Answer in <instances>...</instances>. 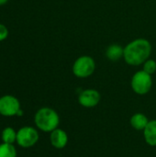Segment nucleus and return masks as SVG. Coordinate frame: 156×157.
<instances>
[{"instance_id":"f257e3e1","label":"nucleus","mask_w":156,"mask_h":157,"mask_svg":"<svg viewBox=\"0 0 156 157\" xmlns=\"http://www.w3.org/2000/svg\"><path fill=\"white\" fill-rule=\"evenodd\" d=\"M151 53V42L144 38H138L130 41L124 47L123 59L131 66H139L150 58Z\"/></svg>"},{"instance_id":"f03ea898","label":"nucleus","mask_w":156,"mask_h":157,"mask_svg":"<svg viewBox=\"0 0 156 157\" xmlns=\"http://www.w3.org/2000/svg\"><path fill=\"white\" fill-rule=\"evenodd\" d=\"M34 121L38 129L44 132H51L58 128L60 117L54 109L44 107L36 112Z\"/></svg>"},{"instance_id":"7ed1b4c3","label":"nucleus","mask_w":156,"mask_h":157,"mask_svg":"<svg viewBox=\"0 0 156 157\" xmlns=\"http://www.w3.org/2000/svg\"><path fill=\"white\" fill-rule=\"evenodd\" d=\"M97 68L96 61L89 55L79 56L74 63L72 71L74 76L78 78H87L91 76Z\"/></svg>"},{"instance_id":"20e7f679","label":"nucleus","mask_w":156,"mask_h":157,"mask_svg":"<svg viewBox=\"0 0 156 157\" xmlns=\"http://www.w3.org/2000/svg\"><path fill=\"white\" fill-rule=\"evenodd\" d=\"M131 86L137 95L143 96L148 94L153 86V77L143 70L137 71L131 77Z\"/></svg>"},{"instance_id":"39448f33","label":"nucleus","mask_w":156,"mask_h":157,"mask_svg":"<svg viewBox=\"0 0 156 157\" xmlns=\"http://www.w3.org/2000/svg\"><path fill=\"white\" fill-rule=\"evenodd\" d=\"M39 141V133L33 127L26 126L19 129L17 132V143L23 148L32 147Z\"/></svg>"},{"instance_id":"423d86ee","label":"nucleus","mask_w":156,"mask_h":157,"mask_svg":"<svg viewBox=\"0 0 156 157\" xmlns=\"http://www.w3.org/2000/svg\"><path fill=\"white\" fill-rule=\"evenodd\" d=\"M21 109L20 103L14 96L6 95L0 98V114L5 117L17 116Z\"/></svg>"},{"instance_id":"0eeeda50","label":"nucleus","mask_w":156,"mask_h":157,"mask_svg":"<svg viewBox=\"0 0 156 157\" xmlns=\"http://www.w3.org/2000/svg\"><path fill=\"white\" fill-rule=\"evenodd\" d=\"M100 99H101L100 93L94 88L85 89L78 96V103L82 107L86 109L97 107L100 102Z\"/></svg>"},{"instance_id":"6e6552de","label":"nucleus","mask_w":156,"mask_h":157,"mask_svg":"<svg viewBox=\"0 0 156 157\" xmlns=\"http://www.w3.org/2000/svg\"><path fill=\"white\" fill-rule=\"evenodd\" d=\"M50 141L54 148L63 149L68 144V134L65 131L57 128L51 132Z\"/></svg>"},{"instance_id":"1a4fd4ad","label":"nucleus","mask_w":156,"mask_h":157,"mask_svg":"<svg viewBox=\"0 0 156 157\" xmlns=\"http://www.w3.org/2000/svg\"><path fill=\"white\" fill-rule=\"evenodd\" d=\"M105 54H106V57L108 61L118 62L120 59H123L124 48L118 43H113V44H110L106 49Z\"/></svg>"},{"instance_id":"9d476101","label":"nucleus","mask_w":156,"mask_h":157,"mask_svg":"<svg viewBox=\"0 0 156 157\" xmlns=\"http://www.w3.org/2000/svg\"><path fill=\"white\" fill-rule=\"evenodd\" d=\"M143 137L145 143L153 147L156 146V120L150 121L143 130Z\"/></svg>"},{"instance_id":"9b49d317","label":"nucleus","mask_w":156,"mask_h":157,"mask_svg":"<svg viewBox=\"0 0 156 157\" xmlns=\"http://www.w3.org/2000/svg\"><path fill=\"white\" fill-rule=\"evenodd\" d=\"M149 121H150L148 120L147 116L143 113H135L133 116H131L130 120V123L134 130L143 131V132L147 126Z\"/></svg>"},{"instance_id":"f8f14e48","label":"nucleus","mask_w":156,"mask_h":157,"mask_svg":"<svg viewBox=\"0 0 156 157\" xmlns=\"http://www.w3.org/2000/svg\"><path fill=\"white\" fill-rule=\"evenodd\" d=\"M2 142L5 144H13L15 142H17V132L15 130L11 127H6L3 130L1 134Z\"/></svg>"},{"instance_id":"ddd939ff","label":"nucleus","mask_w":156,"mask_h":157,"mask_svg":"<svg viewBox=\"0 0 156 157\" xmlns=\"http://www.w3.org/2000/svg\"><path fill=\"white\" fill-rule=\"evenodd\" d=\"M0 157H17V150L13 144H0Z\"/></svg>"},{"instance_id":"4468645a","label":"nucleus","mask_w":156,"mask_h":157,"mask_svg":"<svg viewBox=\"0 0 156 157\" xmlns=\"http://www.w3.org/2000/svg\"><path fill=\"white\" fill-rule=\"evenodd\" d=\"M143 70L147 74L153 75L156 72V62L154 59H148L143 63Z\"/></svg>"},{"instance_id":"2eb2a0df","label":"nucleus","mask_w":156,"mask_h":157,"mask_svg":"<svg viewBox=\"0 0 156 157\" xmlns=\"http://www.w3.org/2000/svg\"><path fill=\"white\" fill-rule=\"evenodd\" d=\"M7 35H8L7 28L5 25L0 23V41L6 40L7 38Z\"/></svg>"},{"instance_id":"dca6fc26","label":"nucleus","mask_w":156,"mask_h":157,"mask_svg":"<svg viewBox=\"0 0 156 157\" xmlns=\"http://www.w3.org/2000/svg\"><path fill=\"white\" fill-rule=\"evenodd\" d=\"M8 0H0V6H2V5H5L6 2H7Z\"/></svg>"}]
</instances>
